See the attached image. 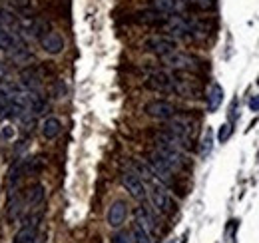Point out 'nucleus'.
<instances>
[{
	"mask_svg": "<svg viewBox=\"0 0 259 243\" xmlns=\"http://www.w3.org/2000/svg\"><path fill=\"white\" fill-rule=\"evenodd\" d=\"M122 186L126 187V191L132 195L134 200H140V202L146 200V195H148L146 184H144V180L140 178L134 169H128V171L122 173Z\"/></svg>",
	"mask_w": 259,
	"mask_h": 243,
	"instance_id": "nucleus-8",
	"label": "nucleus"
},
{
	"mask_svg": "<svg viewBox=\"0 0 259 243\" xmlns=\"http://www.w3.org/2000/svg\"><path fill=\"white\" fill-rule=\"evenodd\" d=\"M146 164L149 166V169L154 171V175H156V180H158V182H162V184H164V186H167V187L174 186V175H176V173H174V171H171V169L164 164V160L158 156L156 151L149 153Z\"/></svg>",
	"mask_w": 259,
	"mask_h": 243,
	"instance_id": "nucleus-9",
	"label": "nucleus"
},
{
	"mask_svg": "<svg viewBox=\"0 0 259 243\" xmlns=\"http://www.w3.org/2000/svg\"><path fill=\"white\" fill-rule=\"evenodd\" d=\"M149 8L164 16H171V14H184L187 10V4L184 0H149Z\"/></svg>",
	"mask_w": 259,
	"mask_h": 243,
	"instance_id": "nucleus-11",
	"label": "nucleus"
},
{
	"mask_svg": "<svg viewBox=\"0 0 259 243\" xmlns=\"http://www.w3.org/2000/svg\"><path fill=\"white\" fill-rule=\"evenodd\" d=\"M20 86L24 88L26 92H40V74L36 72V68H24L20 72Z\"/></svg>",
	"mask_w": 259,
	"mask_h": 243,
	"instance_id": "nucleus-17",
	"label": "nucleus"
},
{
	"mask_svg": "<svg viewBox=\"0 0 259 243\" xmlns=\"http://www.w3.org/2000/svg\"><path fill=\"white\" fill-rule=\"evenodd\" d=\"M144 112H146V116L154 118V120L167 122L174 116H178V108L171 102H167V100H152V102H148L144 106Z\"/></svg>",
	"mask_w": 259,
	"mask_h": 243,
	"instance_id": "nucleus-6",
	"label": "nucleus"
},
{
	"mask_svg": "<svg viewBox=\"0 0 259 243\" xmlns=\"http://www.w3.org/2000/svg\"><path fill=\"white\" fill-rule=\"evenodd\" d=\"M144 86L148 88V90L152 92H162V94H174V74L169 72H164V70H158V72H152Z\"/></svg>",
	"mask_w": 259,
	"mask_h": 243,
	"instance_id": "nucleus-7",
	"label": "nucleus"
},
{
	"mask_svg": "<svg viewBox=\"0 0 259 243\" xmlns=\"http://www.w3.org/2000/svg\"><path fill=\"white\" fill-rule=\"evenodd\" d=\"M205 102H207V112L213 114L223 102V88L220 84H211L207 90V96H205Z\"/></svg>",
	"mask_w": 259,
	"mask_h": 243,
	"instance_id": "nucleus-19",
	"label": "nucleus"
},
{
	"mask_svg": "<svg viewBox=\"0 0 259 243\" xmlns=\"http://www.w3.org/2000/svg\"><path fill=\"white\" fill-rule=\"evenodd\" d=\"M174 94H178L182 98H200L202 90H200V86L196 82L174 76Z\"/></svg>",
	"mask_w": 259,
	"mask_h": 243,
	"instance_id": "nucleus-13",
	"label": "nucleus"
},
{
	"mask_svg": "<svg viewBox=\"0 0 259 243\" xmlns=\"http://www.w3.org/2000/svg\"><path fill=\"white\" fill-rule=\"evenodd\" d=\"M249 110H251V112H259V94L249 98Z\"/></svg>",
	"mask_w": 259,
	"mask_h": 243,
	"instance_id": "nucleus-29",
	"label": "nucleus"
},
{
	"mask_svg": "<svg viewBox=\"0 0 259 243\" xmlns=\"http://www.w3.org/2000/svg\"><path fill=\"white\" fill-rule=\"evenodd\" d=\"M144 50L149 52V54H154V56H158V58H162V56H166L169 52L178 50V40L167 36V34H154V36L146 38Z\"/></svg>",
	"mask_w": 259,
	"mask_h": 243,
	"instance_id": "nucleus-5",
	"label": "nucleus"
},
{
	"mask_svg": "<svg viewBox=\"0 0 259 243\" xmlns=\"http://www.w3.org/2000/svg\"><path fill=\"white\" fill-rule=\"evenodd\" d=\"M166 18L167 16H164V14H160V12L152 10V8L134 14V22H138V24H144V26H154V28H162Z\"/></svg>",
	"mask_w": 259,
	"mask_h": 243,
	"instance_id": "nucleus-15",
	"label": "nucleus"
},
{
	"mask_svg": "<svg viewBox=\"0 0 259 243\" xmlns=\"http://www.w3.org/2000/svg\"><path fill=\"white\" fill-rule=\"evenodd\" d=\"M169 243H174V241H169Z\"/></svg>",
	"mask_w": 259,
	"mask_h": 243,
	"instance_id": "nucleus-30",
	"label": "nucleus"
},
{
	"mask_svg": "<svg viewBox=\"0 0 259 243\" xmlns=\"http://www.w3.org/2000/svg\"><path fill=\"white\" fill-rule=\"evenodd\" d=\"M126 219H128V204L118 200L110 206V209H108V225L118 229L126 224Z\"/></svg>",
	"mask_w": 259,
	"mask_h": 243,
	"instance_id": "nucleus-12",
	"label": "nucleus"
},
{
	"mask_svg": "<svg viewBox=\"0 0 259 243\" xmlns=\"http://www.w3.org/2000/svg\"><path fill=\"white\" fill-rule=\"evenodd\" d=\"M40 131H42V136H44L46 140H56L62 134V122L56 116H50V118H46L44 122H42Z\"/></svg>",
	"mask_w": 259,
	"mask_h": 243,
	"instance_id": "nucleus-18",
	"label": "nucleus"
},
{
	"mask_svg": "<svg viewBox=\"0 0 259 243\" xmlns=\"http://www.w3.org/2000/svg\"><path fill=\"white\" fill-rule=\"evenodd\" d=\"M158 156L164 160V164L174 171H184L187 168V156H185V151L182 150H176V148H169V146H162V144H156V150H154Z\"/></svg>",
	"mask_w": 259,
	"mask_h": 243,
	"instance_id": "nucleus-4",
	"label": "nucleus"
},
{
	"mask_svg": "<svg viewBox=\"0 0 259 243\" xmlns=\"http://www.w3.org/2000/svg\"><path fill=\"white\" fill-rule=\"evenodd\" d=\"M187 4V10H204V12H209L215 8L218 0H184Z\"/></svg>",
	"mask_w": 259,
	"mask_h": 243,
	"instance_id": "nucleus-22",
	"label": "nucleus"
},
{
	"mask_svg": "<svg viewBox=\"0 0 259 243\" xmlns=\"http://www.w3.org/2000/svg\"><path fill=\"white\" fill-rule=\"evenodd\" d=\"M28 204L32 206V207H38L42 202H44V186L42 184H34V186H30V189H28Z\"/></svg>",
	"mask_w": 259,
	"mask_h": 243,
	"instance_id": "nucleus-21",
	"label": "nucleus"
},
{
	"mask_svg": "<svg viewBox=\"0 0 259 243\" xmlns=\"http://www.w3.org/2000/svg\"><path fill=\"white\" fill-rule=\"evenodd\" d=\"M132 237H134V243H156V237L146 233L138 224H134L132 227Z\"/></svg>",
	"mask_w": 259,
	"mask_h": 243,
	"instance_id": "nucleus-23",
	"label": "nucleus"
},
{
	"mask_svg": "<svg viewBox=\"0 0 259 243\" xmlns=\"http://www.w3.org/2000/svg\"><path fill=\"white\" fill-rule=\"evenodd\" d=\"M40 46L46 54L50 56H56V54H62L64 48H66V42H64V36L56 30H48L44 36L40 38Z\"/></svg>",
	"mask_w": 259,
	"mask_h": 243,
	"instance_id": "nucleus-10",
	"label": "nucleus"
},
{
	"mask_svg": "<svg viewBox=\"0 0 259 243\" xmlns=\"http://www.w3.org/2000/svg\"><path fill=\"white\" fill-rule=\"evenodd\" d=\"M231 134H233V128H231L229 122L223 124V126H220V130H218V142H220V144H225V142L229 140Z\"/></svg>",
	"mask_w": 259,
	"mask_h": 243,
	"instance_id": "nucleus-24",
	"label": "nucleus"
},
{
	"mask_svg": "<svg viewBox=\"0 0 259 243\" xmlns=\"http://www.w3.org/2000/svg\"><path fill=\"white\" fill-rule=\"evenodd\" d=\"M209 151H211V131L207 130V131H205V138H204V142H202V148H200L202 158H207Z\"/></svg>",
	"mask_w": 259,
	"mask_h": 243,
	"instance_id": "nucleus-25",
	"label": "nucleus"
},
{
	"mask_svg": "<svg viewBox=\"0 0 259 243\" xmlns=\"http://www.w3.org/2000/svg\"><path fill=\"white\" fill-rule=\"evenodd\" d=\"M20 44H24L22 42V36H18L14 30L10 28H4L2 24H0V50L2 52H14Z\"/></svg>",
	"mask_w": 259,
	"mask_h": 243,
	"instance_id": "nucleus-14",
	"label": "nucleus"
},
{
	"mask_svg": "<svg viewBox=\"0 0 259 243\" xmlns=\"http://www.w3.org/2000/svg\"><path fill=\"white\" fill-rule=\"evenodd\" d=\"M164 130L171 131L174 136H178L180 140H184L185 144L193 146V138H196V124L185 116H174L171 120L166 122Z\"/></svg>",
	"mask_w": 259,
	"mask_h": 243,
	"instance_id": "nucleus-3",
	"label": "nucleus"
},
{
	"mask_svg": "<svg viewBox=\"0 0 259 243\" xmlns=\"http://www.w3.org/2000/svg\"><path fill=\"white\" fill-rule=\"evenodd\" d=\"M152 191H149V197H152V206L156 207L158 213H164V215H174L178 211V204L174 202V197L169 195V191L166 189V186L162 182H152L149 184Z\"/></svg>",
	"mask_w": 259,
	"mask_h": 243,
	"instance_id": "nucleus-2",
	"label": "nucleus"
},
{
	"mask_svg": "<svg viewBox=\"0 0 259 243\" xmlns=\"http://www.w3.org/2000/svg\"><path fill=\"white\" fill-rule=\"evenodd\" d=\"M160 60H162V64L166 66V68L176 70V72H193L196 74L202 68V62L196 56H191L187 52H180V50L169 52V54L162 56Z\"/></svg>",
	"mask_w": 259,
	"mask_h": 243,
	"instance_id": "nucleus-1",
	"label": "nucleus"
},
{
	"mask_svg": "<svg viewBox=\"0 0 259 243\" xmlns=\"http://www.w3.org/2000/svg\"><path fill=\"white\" fill-rule=\"evenodd\" d=\"M22 206H24L22 195H20L14 187H10L8 197H6V215H8L10 222H16V219L20 217V213H22Z\"/></svg>",
	"mask_w": 259,
	"mask_h": 243,
	"instance_id": "nucleus-16",
	"label": "nucleus"
},
{
	"mask_svg": "<svg viewBox=\"0 0 259 243\" xmlns=\"http://www.w3.org/2000/svg\"><path fill=\"white\" fill-rule=\"evenodd\" d=\"M24 171H26V162L16 160V162L12 164V168L8 169V187H16V184H18L20 178L24 175Z\"/></svg>",
	"mask_w": 259,
	"mask_h": 243,
	"instance_id": "nucleus-20",
	"label": "nucleus"
},
{
	"mask_svg": "<svg viewBox=\"0 0 259 243\" xmlns=\"http://www.w3.org/2000/svg\"><path fill=\"white\" fill-rule=\"evenodd\" d=\"M0 10H2V8H0Z\"/></svg>",
	"mask_w": 259,
	"mask_h": 243,
	"instance_id": "nucleus-31",
	"label": "nucleus"
},
{
	"mask_svg": "<svg viewBox=\"0 0 259 243\" xmlns=\"http://www.w3.org/2000/svg\"><path fill=\"white\" fill-rule=\"evenodd\" d=\"M14 136H16V130H14V126H4L2 128V131H0V140L2 142H10V140H14Z\"/></svg>",
	"mask_w": 259,
	"mask_h": 243,
	"instance_id": "nucleus-26",
	"label": "nucleus"
},
{
	"mask_svg": "<svg viewBox=\"0 0 259 243\" xmlns=\"http://www.w3.org/2000/svg\"><path fill=\"white\" fill-rule=\"evenodd\" d=\"M8 76H10V70H8V66H6L4 62H0V84L8 82Z\"/></svg>",
	"mask_w": 259,
	"mask_h": 243,
	"instance_id": "nucleus-28",
	"label": "nucleus"
},
{
	"mask_svg": "<svg viewBox=\"0 0 259 243\" xmlns=\"http://www.w3.org/2000/svg\"><path fill=\"white\" fill-rule=\"evenodd\" d=\"M112 243H134V239H132V235H130L128 231H118L112 237Z\"/></svg>",
	"mask_w": 259,
	"mask_h": 243,
	"instance_id": "nucleus-27",
	"label": "nucleus"
}]
</instances>
